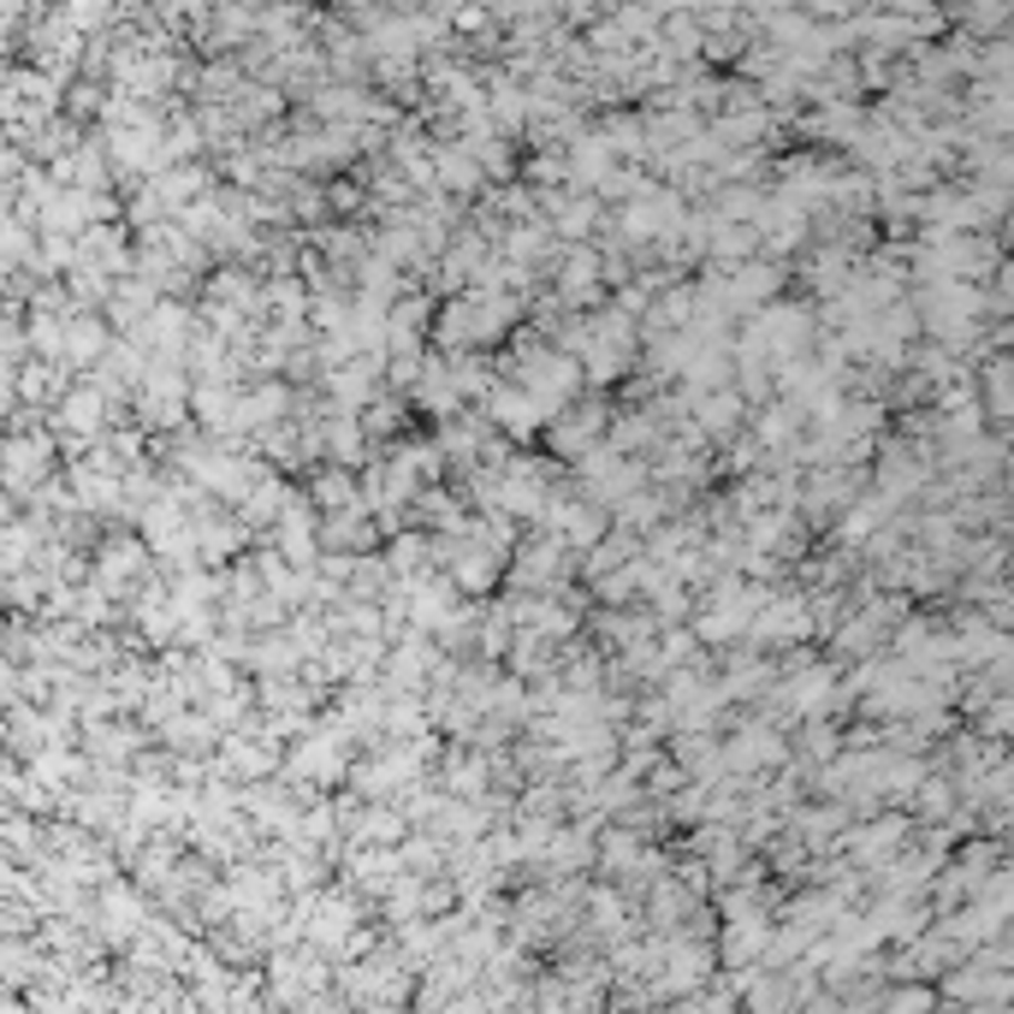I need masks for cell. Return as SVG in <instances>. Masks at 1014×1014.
Returning <instances> with one entry per match:
<instances>
[{
	"label": "cell",
	"mask_w": 1014,
	"mask_h": 1014,
	"mask_svg": "<svg viewBox=\"0 0 1014 1014\" xmlns=\"http://www.w3.org/2000/svg\"><path fill=\"white\" fill-rule=\"evenodd\" d=\"M694 416H700V427H707V434H730L736 416H742V398H736V392H718V398H707V392H700Z\"/></svg>",
	"instance_id": "obj_5"
},
{
	"label": "cell",
	"mask_w": 1014,
	"mask_h": 1014,
	"mask_svg": "<svg viewBox=\"0 0 1014 1014\" xmlns=\"http://www.w3.org/2000/svg\"><path fill=\"white\" fill-rule=\"evenodd\" d=\"M315 505L321 510H356V480H351V469H326L315 480Z\"/></svg>",
	"instance_id": "obj_6"
},
{
	"label": "cell",
	"mask_w": 1014,
	"mask_h": 1014,
	"mask_svg": "<svg viewBox=\"0 0 1014 1014\" xmlns=\"http://www.w3.org/2000/svg\"><path fill=\"white\" fill-rule=\"evenodd\" d=\"M108 392H113L108 381H95V386H72V392L60 398V422L72 427V434H83V439H90L95 427L108 422Z\"/></svg>",
	"instance_id": "obj_1"
},
{
	"label": "cell",
	"mask_w": 1014,
	"mask_h": 1014,
	"mask_svg": "<svg viewBox=\"0 0 1014 1014\" xmlns=\"http://www.w3.org/2000/svg\"><path fill=\"white\" fill-rule=\"evenodd\" d=\"M594 920H599V932H623V902H617L611 890H599V896H594Z\"/></svg>",
	"instance_id": "obj_8"
},
{
	"label": "cell",
	"mask_w": 1014,
	"mask_h": 1014,
	"mask_svg": "<svg viewBox=\"0 0 1014 1014\" xmlns=\"http://www.w3.org/2000/svg\"><path fill=\"white\" fill-rule=\"evenodd\" d=\"M480 789H487V760H463L457 753L452 760V795L469 801V795H480Z\"/></svg>",
	"instance_id": "obj_7"
},
{
	"label": "cell",
	"mask_w": 1014,
	"mask_h": 1014,
	"mask_svg": "<svg viewBox=\"0 0 1014 1014\" xmlns=\"http://www.w3.org/2000/svg\"><path fill=\"white\" fill-rule=\"evenodd\" d=\"M291 409V392L285 386H255L250 398H244V427H267V422H280Z\"/></svg>",
	"instance_id": "obj_4"
},
{
	"label": "cell",
	"mask_w": 1014,
	"mask_h": 1014,
	"mask_svg": "<svg viewBox=\"0 0 1014 1014\" xmlns=\"http://www.w3.org/2000/svg\"><path fill=\"white\" fill-rule=\"evenodd\" d=\"M113 345H108V326H95L90 315H78L72 326H65V356L72 363H101Z\"/></svg>",
	"instance_id": "obj_3"
},
{
	"label": "cell",
	"mask_w": 1014,
	"mask_h": 1014,
	"mask_svg": "<svg viewBox=\"0 0 1014 1014\" xmlns=\"http://www.w3.org/2000/svg\"><path fill=\"white\" fill-rule=\"evenodd\" d=\"M778 753H783L778 736H765L760 724H753V730H742V736H736V742L724 748V765H730V771H753V765H771Z\"/></svg>",
	"instance_id": "obj_2"
}]
</instances>
